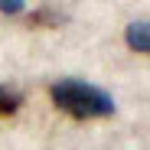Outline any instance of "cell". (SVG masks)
Returning <instances> with one entry per match:
<instances>
[{"mask_svg": "<svg viewBox=\"0 0 150 150\" xmlns=\"http://www.w3.org/2000/svg\"><path fill=\"white\" fill-rule=\"evenodd\" d=\"M127 46L134 52H147L150 49V26L147 23H131L127 26Z\"/></svg>", "mask_w": 150, "mask_h": 150, "instance_id": "cell-2", "label": "cell"}, {"mask_svg": "<svg viewBox=\"0 0 150 150\" xmlns=\"http://www.w3.org/2000/svg\"><path fill=\"white\" fill-rule=\"evenodd\" d=\"M16 108H20V95L10 91L7 85H0V117H10Z\"/></svg>", "mask_w": 150, "mask_h": 150, "instance_id": "cell-3", "label": "cell"}, {"mask_svg": "<svg viewBox=\"0 0 150 150\" xmlns=\"http://www.w3.org/2000/svg\"><path fill=\"white\" fill-rule=\"evenodd\" d=\"M49 98H52V105L59 111L72 114L75 121L108 117L114 111V98L105 88L79 82V79H59V82H52V85H49Z\"/></svg>", "mask_w": 150, "mask_h": 150, "instance_id": "cell-1", "label": "cell"}, {"mask_svg": "<svg viewBox=\"0 0 150 150\" xmlns=\"http://www.w3.org/2000/svg\"><path fill=\"white\" fill-rule=\"evenodd\" d=\"M0 13H23V4H7V0H0Z\"/></svg>", "mask_w": 150, "mask_h": 150, "instance_id": "cell-4", "label": "cell"}]
</instances>
